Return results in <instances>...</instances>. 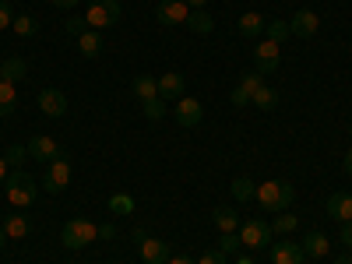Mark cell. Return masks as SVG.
<instances>
[{
    "instance_id": "obj_26",
    "label": "cell",
    "mask_w": 352,
    "mask_h": 264,
    "mask_svg": "<svg viewBox=\"0 0 352 264\" xmlns=\"http://www.w3.org/2000/svg\"><path fill=\"white\" fill-rule=\"evenodd\" d=\"M4 232H8V240H25L28 236V219L25 215H11L4 222Z\"/></svg>"
},
{
    "instance_id": "obj_49",
    "label": "cell",
    "mask_w": 352,
    "mask_h": 264,
    "mask_svg": "<svg viewBox=\"0 0 352 264\" xmlns=\"http://www.w3.org/2000/svg\"><path fill=\"white\" fill-rule=\"evenodd\" d=\"M74 264H78V261H74Z\"/></svg>"
},
{
    "instance_id": "obj_29",
    "label": "cell",
    "mask_w": 352,
    "mask_h": 264,
    "mask_svg": "<svg viewBox=\"0 0 352 264\" xmlns=\"http://www.w3.org/2000/svg\"><path fill=\"white\" fill-rule=\"evenodd\" d=\"M254 190H257V184H250L247 176L232 180V194H236V201H254Z\"/></svg>"
},
{
    "instance_id": "obj_9",
    "label": "cell",
    "mask_w": 352,
    "mask_h": 264,
    "mask_svg": "<svg viewBox=\"0 0 352 264\" xmlns=\"http://www.w3.org/2000/svg\"><path fill=\"white\" fill-rule=\"evenodd\" d=\"M28 155H32L36 162H53V159H60L64 152H60V144H56L53 138L39 134V138H32V141H28Z\"/></svg>"
},
{
    "instance_id": "obj_15",
    "label": "cell",
    "mask_w": 352,
    "mask_h": 264,
    "mask_svg": "<svg viewBox=\"0 0 352 264\" xmlns=\"http://www.w3.org/2000/svg\"><path fill=\"white\" fill-rule=\"evenodd\" d=\"M169 257H173V254H169V243L148 240V236L141 240V261H144V264H166Z\"/></svg>"
},
{
    "instance_id": "obj_38",
    "label": "cell",
    "mask_w": 352,
    "mask_h": 264,
    "mask_svg": "<svg viewBox=\"0 0 352 264\" xmlns=\"http://www.w3.org/2000/svg\"><path fill=\"white\" fill-rule=\"evenodd\" d=\"M250 99H254V96L247 92V88H243V85H236V88H232V106H247Z\"/></svg>"
},
{
    "instance_id": "obj_44",
    "label": "cell",
    "mask_w": 352,
    "mask_h": 264,
    "mask_svg": "<svg viewBox=\"0 0 352 264\" xmlns=\"http://www.w3.org/2000/svg\"><path fill=\"white\" fill-rule=\"evenodd\" d=\"M8 180V159H0V184Z\"/></svg>"
},
{
    "instance_id": "obj_14",
    "label": "cell",
    "mask_w": 352,
    "mask_h": 264,
    "mask_svg": "<svg viewBox=\"0 0 352 264\" xmlns=\"http://www.w3.org/2000/svg\"><path fill=\"white\" fill-rule=\"evenodd\" d=\"M303 247L300 243H289V240H282V243H272V261L275 264H303Z\"/></svg>"
},
{
    "instance_id": "obj_23",
    "label": "cell",
    "mask_w": 352,
    "mask_h": 264,
    "mask_svg": "<svg viewBox=\"0 0 352 264\" xmlns=\"http://www.w3.org/2000/svg\"><path fill=\"white\" fill-rule=\"evenodd\" d=\"M14 102H18L14 85L0 78V116H11V113H14Z\"/></svg>"
},
{
    "instance_id": "obj_17",
    "label": "cell",
    "mask_w": 352,
    "mask_h": 264,
    "mask_svg": "<svg viewBox=\"0 0 352 264\" xmlns=\"http://www.w3.org/2000/svg\"><path fill=\"white\" fill-rule=\"evenodd\" d=\"M0 78L11 81V85H18V81H25V78H28V64L21 60V56H8V60L0 64Z\"/></svg>"
},
{
    "instance_id": "obj_13",
    "label": "cell",
    "mask_w": 352,
    "mask_h": 264,
    "mask_svg": "<svg viewBox=\"0 0 352 264\" xmlns=\"http://www.w3.org/2000/svg\"><path fill=\"white\" fill-rule=\"evenodd\" d=\"M201 116H204V109H201L197 99H187V96L176 99V124H180V127H197Z\"/></svg>"
},
{
    "instance_id": "obj_11",
    "label": "cell",
    "mask_w": 352,
    "mask_h": 264,
    "mask_svg": "<svg viewBox=\"0 0 352 264\" xmlns=\"http://www.w3.org/2000/svg\"><path fill=\"white\" fill-rule=\"evenodd\" d=\"M39 109L56 120V116L67 113V96L60 92V88H43V92H39Z\"/></svg>"
},
{
    "instance_id": "obj_35",
    "label": "cell",
    "mask_w": 352,
    "mask_h": 264,
    "mask_svg": "<svg viewBox=\"0 0 352 264\" xmlns=\"http://www.w3.org/2000/svg\"><path fill=\"white\" fill-rule=\"evenodd\" d=\"M226 257H229V254H222V250H204L197 264H229Z\"/></svg>"
},
{
    "instance_id": "obj_31",
    "label": "cell",
    "mask_w": 352,
    "mask_h": 264,
    "mask_svg": "<svg viewBox=\"0 0 352 264\" xmlns=\"http://www.w3.org/2000/svg\"><path fill=\"white\" fill-rule=\"evenodd\" d=\"M264 32H268L272 43H282L289 36V21H268V25H264Z\"/></svg>"
},
{
    "instance_id": "obj_19",
    "label": "cell",
    "mask_w": 352,
    "mask_h": 264,
    "mask_svg": "<svg viewBox=\"0 0 352 264\" xmlns=\"http://www.w3.org/2000/svg\"><path fill=\"white\" fill-rule=\"evenodd\" d=\"M187 28H190V32H197V36H208L212 28H215V18H212L208 11H204V8H197V11H190Z\"/></svg>"
},
{
    "instance_id": "obj_18",
    "label": "cell",
    "mask_w": 352,
    "mask_h": 264,
    "mask_svg": "<svg viewBox=\"0 0 352 264\" xmlns=\"http://www.w3.org/2000/svg\"><path fill=\"white\" fill-rule=\"evenodd\" d=\"M328 215L338 222H352V197L349 194H331L328 197Z\"/></svg>"
},
{
    "instance_id": "obj_40",
    "label": "cell",
    "mask_w": 352,
    "mask_h": 264,
    "mask_svg": "<svg viewBox=\"0 0 352 264\" xmlns=\"http://www.w3.org/2000/svg\"><path fill=\"white\" fill-rule=\"evenodd\" d=\"M99 240H116V226H113V222L99 226Z\"/></svg>"
},
{
    "instance_id": "obj_2",
    "label": "cell",
    "mask_w": 352,
    "mask_h": 264,
    "mask_svg": "<svg viewBox=\"0 0 352 264\" xmlns=\"http://www.w3.org/2000/svg\"><path fill=\"white\" fill-rule=\"evenodd\" d=\"M32 201H36V180L32 176H28L25 169L8 173V204H14V208H28Z\"/></svg>"
},
{
    "instance_id": "obj_22",
    "label": "cell",
    "mask_w": 352,
    "mask_h": 264,
    "mask_svg": "<svg viewBox=\"0 0 352 264\" xmlns=\"http://www.w3.org/2000/svg\"><path fill=\"white\" fill-rule=\"evenodd\" d=\"M78 50H81V56H88V60L102 53V39H99V32H96V28H88L85 36H78Z\"/></svg>"
},
{
    "instance_id": "obj_12",
    "label": "cell",
    "mask_w": 352,
    "mask_h": 264,
    "mask_svg": "<svg viewBox=\"0 0 352 264\" xmlns=\"http://www.w3.org/2000/svg\"><path fill=\"white\" fill-rule=\"evenodd\" d=\"M155 81H159V99H166V102H176V99H184V88H187L184 74L169 71V74H162V78H155Z\"/></svg>"
},
{
    "instance_id": "obj_37",
    "label": "cell",
    "mask_w": 352,
    "mask_h": 264,
    "mask_svg": "<svg viewBox=\"0 0 352 264\" xmlns=\"http://www.w3.org/2000/svg\"><path fill=\"white\" fill-rule=\"evenodd\" d=\"M67 32L71 36H85L88 32V21L85 18H67Z\"/></svg>"
},
{
    "instance_id": "obj_32",
    "label": "cell",
    "mask_w": 352,
    "mask_h": 264,
    "mask_svg": "<svg viewBox=\"0 0 352 264\" xmlns=\"http://www.w3.org/2000/svg\"><path fill=\"white\" fill-rule=\"evenodd\" d=\"M144 116H148V120H162V116H166V99L144 102Z\"/></svg>"
},
{
    "instance_id": "obj_41",
    "label": "cell",
    "mask_w": 352,
    "mask_h": 264,
    "mask_svg": "<svg viewBox=\"0 0 352 264\" xmlns=\"http://www.w3.org/2000/svg\"><path fill=\"white\" fill-rule=\"evenodd\" d=\"M166 264H194V261H190V257H187V254H176V257H169V261H166Z\"/></svg>"
},
{
    "instance_id": "obj_24",
    "label": "cell",
    "mask_w": 352,
    "mask_h": 264,
    "mask_svg": "<svg viewBox=\"0 0 352 264\" xmlns=\"http://www.w3.org/2000/svg\"><path fill=\"white\" fill-rule=\"evenodd\" d=\"M254 106H261L264 113H272L275 106H278V92H275V88H268V85H261L257 88V92H254V99H250Z\"/></svg>"
},
{
    "instance_id": "obj_48",
    "label": "cell",
    "mask_w": 352,
    "mask_h": 264,
    "mask_svg": "<svg viewBox=\"0 0 352 264\" xmlns=\"http://www.w3.org/2000/svg\"><path fill=\"white\" fill-rule=\"evenodd\" d=\"M4 240H8V232H4V226H0V247H4Z\"/></svg>"
},
{
    "instance_id": "obj_8",
    "label": "cell",
    "mask_w": 352,
    "mask_h": 264,
    "mask_svg": "<svg viewBox=\"0 0 352 264\" xmlns=\"http://www.w3.org/2000/svg\"><path fill=\"white\" fill-rule=\"evenodd\" d=\"M187 18H190V8L184 0H159V8H155L159 25H187Z\"/></svg>"
},
{
    "instance_id": "obj_21",
    "label": "cell",
    "mask_w": 352,
    "mask_h": 264,
    "mask_svg": "<svg viewBox=\"0 0 352 264\" xmlns=\"http://www.w3.org/2000/svg\"><path fill=\"white\" fill-rule=\"evenodd\" d=\"M134 96H138L141 102H152V99H159V81H155V78H148V74L134 78Z\"/></svg>"
},
{
    "instance_id": "obj_6",
    "label": "cell",
    "mask_w": 352,
    "mask_h": 264,
    "mask_svg": "<svg viewBox=\"0 0 352 264\" xmlns=\"http://www.w3.org/2000/svg\"><path fill=\"white\" fill-rule=\"evenodd\" d=\"M67 184H71V162H67V155H60V159L50 162V169L43 176V190L46 194H60Z\"/></svg>"
},
{
    "instance_id": "obj_42",
    "label": "cell",
    "mask_w": 352,
    "mask_h": 264,
    "mask_svg": "<svg viewBox=\"0 0 352 264\" xmlns=\"http://www.w3.org/2000/svg\"><path fill=\"white\" fill-rule=\"evenodd\" d=\"M184 4H187L190 11H197V8H204V4H208V0H184Z\"/></svg>"
},
{
    "instance_id": "obj_45",
    "label": "cell",
    "mask_w": 352,
    "mask_h": 264,
    "mask_svg": "<svg viewBox=\"0 0 352 264\" xmlns=\"http://www.w3.org/2000/svg\"><path fill=\"white\" fill-rule=\"evenodd\" d=\"M236 264H254V257H250V254H240V257H236Z\"/></svg>"
},
{
    "instance_id": "obj_7",
    "label": "cell",
    "mask_w": 352,
    "mask_h": 264,
    "mask_svg": "<svg viewBox=\"0 0 352 264\" xmlns=\"http://www.w3.org/2000/svg\"><path fill=\"white\" fill-rule=\"evenodd\" d=\"M254 64H257V71H261V74H275V71H278V64H282V50H278V43L261 39V43H257V50H254Z\"/></svg>"
},
{
    "instance_id": "obj_43",
    "label": "cell",
    "mask_w": 352,
    "mask_h": 264,
    "mask_svg": "<svg viewBox=\"0 0 352 264\" xmlns=\"http://www.w3.org/2000/svg\"><path fill=\"white\" fill-rule=\"evenodd\" d=\"M78 0H53V8H74Z\"/></svg>"
},
{
    "instance_id": "obj_20",
    "label": "cell",
    "mask_w": 352,
    "mask_h": 264,
    "mask_svg": "<svg viewBox=\"0 0 352 264\" xmlns=\"http://www.w3.org/2000/svg\"><path fill=\"white\" fill-rule=\"evenodd\" d=\"M300 247H303V254H307V257H324V254L331 250L324 232H307V240H303Z\"/></svg>"
},
{
    "instance_id": "obj_46",
    "label": "cell",
    "mask_w": 352,
    "mask_h": 264,
    "mask_svg": "<svg viewBox=\"0 0 352 264\" xmlns=\"http://www.w3.org/2000/svg\"><path fill=\"white\" fill-rule=\"evenodd\" d=\"M335 264H352V254H342V257H335Z\"/></svg>"
},
{
    "instance_id": "obj_39",
    "label": "cell",
    "mask_w": 352,
    "mask_h": 264,
    "mask_svg": "<svg viewBox=\"0 0 352 264\" xmlns=\"http://www.w3.org/2000/svg\"><path fill=\"white\" fill-rule=\"evenodd\" d=\"M342 247H352V222H342V232H338Z\"/></svg>"
},
{
    "instance_id": "obj_34",
    "label": "cell",
    "mask_w": 352,
    "mask_h": 264,
    "mask_svg": "<svg viewBox=\"0 0 352 264\" xmlns=\"http://www.w3.org/2000/svg\"><path fill=\"white\" fill-rule=\"evenodd\" d=\"M11 25H14V11H11L8 0H0V32H4V28H11Z\"/></svg>"
},
{
    "instance_id": "obj_3",
    "label": "cell",
    "mask_w": 352,
    "mask_h": 264,
    "mask_svg": "<svg viewBox=\"0 0 352 264\" xmlns=\"http://www.w3.org/2000/svg\"><path fill=\"white\" fill-rule=\"evenodd\" d=\"M60 240H64L67 250H85L92 240H99V226H92L88 219H71L60 232Z\"/></svg>"
},
{
    "instance_id": "obj_5",
    "label": "cell",
    "mask_w": 352,
    "mask_h": 264,
    "mask_svg": "<svg viewBox=\"0 0 352 264\" xmlns=\"http://www.w3.org/2000/svg\"><path fill=\"white\" fill-rule=\"evenodd\" d=\"M85 21H88V28H109V25H116L120 21V0H92V8L85 11Z\"/></svg>"
},
{
    "instance_id": "obj_27",
    "label": "cell",
    "mask_w": 352,
    "mask_h": 264,
    "mask_svg": "<svg viewBox=\"0 0 352 264\" xmlns=\"http://www.w3.org/2000/svg\"><path fill=\"white\" fill-rule=\"evenodd\" d=\"M109 212H113L116 219L131 215V212H134V197H131V194H113V197H109Z\"/></svg>"
},
{
    "instance_id": "obj_47",
    "label": "cell",
    "mask_w": 352,
    "mask_h": 264,
    "mask_svg": "<svg viewBox=\"0 0 352 264\" xmlns=\"http://www.w3.org/2000/svg\"><path fill=\"white\" fill-rule=\"evenodd\" d=\"M345 173L352 176V148H349V155H345Z\"/></svg>"
},
{
    "instance_id": "obj_28",
    "label": "cell",
    "mask_w": 352,
    "mask_h": 264,
    "mask_svg": "<svg viewBox=\"0 0 352 264\" xmlns=\"http://www.w3.org/2000/svg\"><path fill=\"white\" fill-rule=\"evenodd\" d=\"M296 226H300V219L292 215V212H278V219L272 222V232H285V236H289V232L296 229Z\"/></svg>"
},
{
    "instance_id": "obj_36",
    "label": "cell",
    "mask_w": 352,
    "mask_h": 264,
    "mask_svg": "<svg viewBox=\"0 0 352 264\" xmlns=\"http://www.w3.org/2000/svg\"><path fill=\"white\" fill-rule=\"evenodd\" d=\"M25 155H28V148H21V144H11V148H8V166H21Z\"/></svg>"
},
{
    "instance_id": "obj_10",
    "label": "cell",
    "mask_w": 352,
    "mask_h": 264,
    "mask_svg": "<svg viewBox=\"0 0 352 264\" xmlns=\"http://www.w3.org/2000/svg\"><path fill=\"white\" fill-rule=\"evenodd\" d=\"M317 28H320V18L314 14V11H296L289 18V32L292 36H303V39H310V36H317Z\"/></svg>"
},
{
    "instance_id": "obj_33",
    "label": "cell",
    "mask_w": 352,
    "mask_h": 264,
    "mask_svg": "<svg viewBox=\"0 0 352 264\" xmlns=\"http://www.w3.org/2000/svg\"><path fill=\"white\" fill-rule=\"evenodd\" d=\"M219 250H222V254H236V250H240V236H236V232H222Z\"/></svg>"
},
{
    "instance_id": "obj_16",
    "label": "cell",
    "mask_w": 352,
    "mask_h": 264,
    "mask_svg": "<svg viewBox=\"0 0 352 264\" xmlns=\"http://www.w3.org/2000/svg\"><path fill=\"white\" fill-rule=\"evenodd\" d=\"M264 25H268V18H261L257 11H247V14H240V21H236L240 36H247V39H257V36H264Z\"/></svg>"
},
{
    "instance_id": "obj_25",
    "label": "cell",
    "mask_w": 352,
    "mask_h": 264,
    "mask_svg": "<svg viewBox=\"0 0 352 264\" xmlns=\"http://www.w3.org/2000/svg\"><path fill=\"white\" fill-rule=\"evenodd\" d=\"M212 219H215V226H219L222 232H236V229H240V215L232 212V208H215Z\"/></svg>"
},
{
    "instance_id": "obj_1",
    "label": "cell",
    "mask_w": 352,
    "mask_h": 264,
    "mask_svg": "<svg viewBox=\"0 0 352 264\" xmlns=\"http://www.w3.org/2000/svg\"><path fill=\"white\" fill-rule=\"evenodd\" d=\"M254 201L261 204L264 212H289V204L296 201V190H292L289 180H264L257 190H254Z\"/></svg>"
},
{
    "instance_id": "obj_30",
    "label": "cell",
    "mask_w": 352,
    "mask_h": 264,
    "mask_svg": "<svg viewBox=\"0 0 352 264\" xmlns=\"http://www.w3.org/2000/svg\"><path fill=\"white\" fill-rule=\"evenodd\" d=\"M11 28H14V32H18L21 39H32V36L39 32V25H36L32 18H25V14H21V18H14V25H11Z\"/></svg>"
},
{
    "instance_id": "obj_4",
    "label": "cell",
    "mask_w": 352,
    "mask_h": 264,
    "mask_svg": "<svg viewBox=\"0 0 352 264\" xmlns=\"http://www.w3.org/2000/svg\"><path fill=\"white\" fill-rule=\"evenodd\" d=\"M240 247H247L250 254H257V250H264V247H272V226L264 222V219H247L243 226H240Z\"/></svg>"
}]
</instances>
